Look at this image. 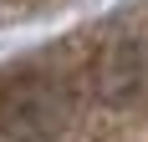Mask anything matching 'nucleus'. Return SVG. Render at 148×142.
<instances>
[{"label": "nucleus", "instance_id": "obj_1", "mask_svg": "<svg viewBox=\"0 0 148 142\" xmlns=\"http://www.w3.org/2000/svg\"><path fill=\"white\" fill-rule=\"evenodd\" d=\"M77 5H87V0H0V36L5 30H31V26H46V20H61Z\"/></svg>", "mask_w": 148, "mask_h": 142}]
</instances>
